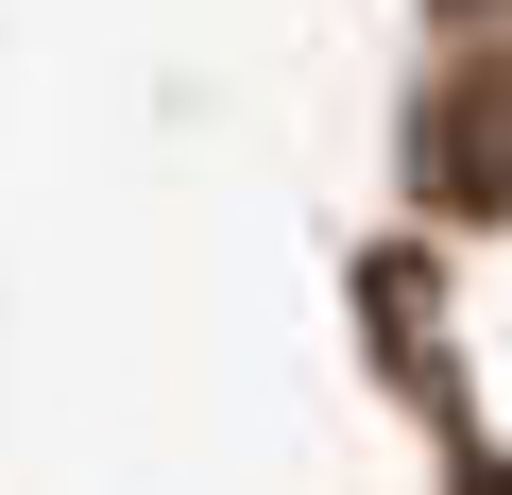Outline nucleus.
<instances>
[{"instance_id":"f03ea898","label":"nucleus","mask_w":512,"mask_h":495,"mask_svg":"<svg viewBox=\"0 0 512 495\" xmlns=\"http://www.w3.org/2000/svg\"><path fill=\"white\" fill-rule=\"evenodd\" d=\"M478 495H512V478H478Z\"/></svg>"},{"instance_id":"f257e3e1","label":"nucleus","mask_w":512,"mask_h":495,"mask_svg":"<svg viewBox=\"0 0 512 495\" xmlns=\"http://www.w3.org/2000/svg\"><path fill=\"white\" fill-rule=\"evenodd\" d=\"M427 171L444 188H512V18H461V52L427 86Z\"/></svg>"}]
</instances>
